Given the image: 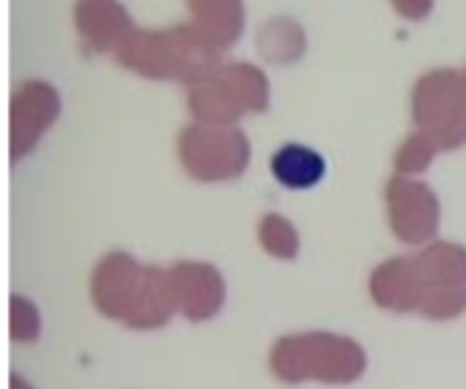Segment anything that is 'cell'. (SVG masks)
Returning <instances> with one entry per match:
<instances>
[{
    "label": "cell",
    "instance_id": "cell-5",
    "mask_svg": "<svg viewBox=\"0 0 466 389\" xmlns=\"http://www.w3.org/2000/svg\"><path fill=\"white\" fill-rule=\"evenodd\" d=\"M268 98V76L251 63H224L188 85L191 115L216 125H232L248 112H262Z\"/></svg>",
    "mask_w": 466,
    "mask_h": 389
},
{
    "label": "cell",
    "instance_id": "cell-18",
    "mask_svg": "<svg viewBox=\"0 0 466 389\" xmlns=\"http://www.w3.org/2000/svg\"><path fill=\"white\" fill-rule=\"evenodd\" d=\"M464 85H466V71H464Z\"/></svg>",
    "mask_w": 466,
    "mask_h": 389
},
{
    "label": "cell",
    "instance_id": "cell-10",
    "mask_svg": "<svg viewBox=\"0 0 466 389\" xmlns=\"http://www.w3.org/2000/svg\"><path fill=\"white\" fill-rule=\"evenodd\" d=\"M74 19L79 35L96 52L120 49L134 33L128 11L117 0H76Z\"/></svg>",
    "mask_w": 466,
    "mask_h": 389
},
{
    "label": "cell",
    "instance_id": "cell-14",
    "mask_svg": "<svg viewBox=\"0 0 466 389\" xmlns=\"http://www.w3.org/2000/svg\"><path fill=\"white\" fill-rule=\"evenodd\" d=\"M257 49L273 63H292L306 52V33L298 22L279 16L259 30Z\"/></svg>",
    "mask_w": 466,
    "mask_h": 389
},
{
    "label": "cell",
    "instance_id": "cell-11",
    "mask_svg": "<svg viewBox=\"0 0 466 389\" xmlns=\"http://www.w3.org/2000/svg\"><path fill=\"white\" fill-rule=\"evenodd\" d=\"M175 305L194 322L213 316L224 300L221 275L208 264H177L169 273Z\"/></svg>",
    "mask_w": 466,
    "mask_h": 389
},
{
    "label": "cell",
    "instance_id": "cell-9",
    "mask_svg": "<svg viewBox=\"0 0 466 389\" xmlns=\"http://www.w3.org/2000/svg\"><path fill=\"white\" fill-rule=\"evenodd\" d=\"M60 115V95L46 82H25L11 101V158L27 155Z\"/></svg>",
    "mask_w": 466,
    "mask_h": 389
},
{
    "label": "cell",
    "instance_id": "cell-1",
    "mask_svg": "<svg viewBox=\"0 0 466 389\" xmlns=\"http://www.w3.org/2000/svg\"><path fill=\"white\" fill-rule=\"evenodd\" d=\"M371 294L382 308L451 319L466 308V251L442 243L418 259H393L374 273Z\"/></svg>",
    "mask_w": 466,
    "mask_h": 389
},
{
    "label": "cell",
    "instance_id": "cell-8",
    "mask_svg": "<svg viewBox=\"0 0 466 389\" xmlns=\"http://www.w3.org/2000/svg\"><path fill=\"white\" fill-rule=\"evenodd\" d=\"M388 213L390 229L404 243L431 240L440 229V202L423 183L393 177L388 183Z\"/></svg>",
    "mask_w": 466,
    "mask_h": 389
},
{
    "label": "cell",
    "instance_id": "cell-3",
    "mask_svg": "<svg viewBox=\"0 0 466 389\" xmlns=\"http://www.w3.org/2000/svg\"><path fill=\"white\" fill-rule=\"evenodd\" d=\"M218 49L197 30L177 25L169 30H134L117 49L123 68L153 79H180L194 85L218 68Z\"/></svg>",
    "mask_w": 466,
    "mask_h": 389
},
{
    "label": "cell",
    "instance_id": "cell-12",
    "mask_svg": "<svg viewBox=\"0 0 466 389\" xmlns=\"http://www.w3.org/2000/svg\"><path fill=\"white\" fill-rule=\"evenodd\" d=\"M197 30L218 49H229L243 33V0H188Z\"/></svg>",
    "mask_w": 466,
    "mask_h": 389
},
{
    "label": "cell",
    "instance_id": "cell-6",
    "mask_svg": "<svg viewBox=\"0 0 466 389\" xmlns=\"http://www.w3.org/2000/svg\"><path fill=\"white\" fill-rule=\"evenodd\" d=\"M412 115L423 134L440 150H453L466 142V85L464 74L451 68L426 74L412 95Z\"/></svg>",
    "mask_w": 466,
    "mask_h": 389
},
{
    "label": "cell",
    "instance_id": "cell-17",
    "mask_svg": "<svg viewBox=\"0 0 466 389\" xmlns=\"http://www.w3.org/2000/svg\"><path fill=\"white\" fill-rule=\"evenodd\" d=\"M390 3L407 19H426L434 8V0H390Z\"/></svg>",
    "mask_w": 466,
    "mask_h": 389
},
{
    "label": "cell",
    "instance_id": "cell-2",
    "mask_svg": "<svg viewBox=\"0 0 466 389\" xmlns=\"http://www.w3.org/2000/svg\"><path fill=\"white\" fill-rule=\"evenodd\" d=\"M93 297L106 316L128 327H161L177 308L169 275L139 267L126 254H112L96 267Z\"/></svg>",
    "mask_w": 466,
    "mask_h": 389
},
{
    "label": "cell",
    "instance_id": "cell-15",
    "mask_svg": "<svg viewBox=\"0 0 466 389\" xmlns=\"http://www.w3.org/2000/svg\"><path fill=\"white\" fill-rule=\"evenodd\" d=\"M437 153H440V145H437L429 134L418 131L415 136H410V139L401 145V150H399V155H396V169H399V175L423 172V169L431 164V158H434Z\"/></svg>",
    "mask_w": 466,
    "mask_h": 389
},
{
    "label": "cell",
    "instance_id": "cell-4",
    "mask_svg": "<svg viewBox=\"0 0 466 389\" xmlns=\"http://www.w3.org/2000/svg\"><path fill=\"white\" fill-rule=\"evenodd\" d=\"M270 365L284 382H355L366 368V357L350 338L311 333L279 341Z\"/></svg>",
    "mask_w": 466,
    "mask_h": 389
},
{
    "label": "cell",
    "instance_id": "cell-16",
    "mask_svg": "<svg viewBox=\"0 0 466 389\" xmlns=\"http://www.w3.org/2000/svg\"><path fill=\"white\" fill-rule=\"evenodd\" d=\"M259 240L262 245L273 254V256H295L298 254V232L292 229L289 221H284L281 215H268L259 226Z\"/></svg>",
    "mask_w": 466,
    "mask_h": 389
},
{
    "label": "cell",
    "instance_id": "cell-13",
    "mask_svg": "<svg viewBox=\"0 0 466 389\" xmlns=\"http://www.w3.org/2000/svg\"><path fill=\"white\" fill-rule=\"evenodd\" d=\"M270 169L281 185L303 191V188H314L325 177L328 164L317 150H311L306 145H284L270 158Z\"/></svg>",
    "mask_w": 466,
    "mask_h": 389
},
{
    "label": "cell",
    "instance_id": "cell-7",
    "mask_svg": "<svg viewBox=\"0 0 466 389\" xmlns=\"http://www.w3.org/2000/svg\"><path fill=\"white\" fill-rule=\"evenodd\" d=\"M180 161L197 180H229L248 166V139L229 125H191L180 136Z\"/></svg>",
    "mask_w": 466,
    "mask_h": 389
}]
</instances>
